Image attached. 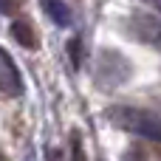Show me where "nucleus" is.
<instances>
[{
	"label": "nucleus",
	"mask_w": 161,
	"mask_h": 161,
	"mask_svg": "<svg viewBox=\"0 0 161 161\" xmlns=\"http://www.w3.org/2000/svg\"><path fill=\"white\" fill-rule=\"evenodd\" d=\"M25 85H23V74L17 68V62L11 59V54L6 48H0V96L6 99H17L23 96Z\"/></svg>",
	"instance_id": "20e7f679"
},
{
	"label": "nucleus",
	"mask_w": 161,
	"mask_h": 161,
	"mask_svg": "<svg viewBox=\"0 0 161 161\" xmlns=\"http://www.w3.org/2000/svg\"><path fill=\"white\" fill-rule=\"evenodd\" d=\"M105 119L133 136H142L147 142H161V116L142 110V108H130V105H113L105 110Z\"/></svg>",
	"instance_id": "f257e3e1"
},
{
	"label": "nucleus",
	"mask_w": 161,
	"mask_h": 161,
	"mask_svg": "<svg viewBox=\"0 0 161 161\" xmlns=\"http://www.w3.org/2000/svg\"><path fill=\"white\" fill-rule=\"evenodd\" d=\"M68 57H71V65L79 71L82 68V37H71L68 40Z\"/></svg>",
	"instance_id": "6e6552de"
},
{
	"label": "nucleus",
	"mask_w": 161,
	"mask_h": 161,
	"mask_svg": "<svg viewBox=\"0 0 161 161\" xmlns=\"http://www.w3.org/2000/svg\"><path fill=\"white\" fill-rule=\"evenodd\" d=\"M71 161H88L85 156V142L79 130H71Z\"/></svg>",
	"instance_id": "0eeeda50"
},
{
	"label": "nucleus",
	"mask_w": 161,
	"mask_h": 161,
	"mask_svg": "<svg viewBox=\"0 0 161 161\" xmlns=\"http://www.w3.org/2000/svg\"><path fill=\"white\" fill-rule=\"evenodd\" d=\"M40 3H42L45 17H48L54 25H59V28H68V25H71V8H68L65 0H40Z\"/></svg>",
	"instance_id": "423d86ee"
},
{
	"label": "nucleus",
	"mask_w": 161,
	"mask_h": 161,
	"mask_svg": "<svg viewBox=\"0 0 161 161\" xmlns=\"http://www.w3.org/2000/svg\"><path fill=\"white\" fill-rule=\"evenodd\" d=\"M8 34H11V40H14L17 45H23L25 51H37V48H40V37H37V31L31 28V23H25V20H11Z\"/></svg>",
	"instance_id": "39448f33"
},
{
	"label": "nucleus",
	"mask_w": 161,
	"mask_h": 161,
	"mask_svg": "<svg viewBox=\"0 0 161 161\" xmlns=\"http://www.w3.org/2000/svg\"><path fill=\"white\" fill-rule=\"evenodd\" d=\"M23 6V0H0V8H3V14H11L14 8H20Z\"/></svg>",
	"instance_id": "1a4fd4ad"
},
{
	"label": "nucleus",
	"mask_w": 161,
	"mask_h": 161,
	"mask_svg": "<svg viewBox=\"0 0 161 161\" xmlns=\"http://www.w3.org/2000/svg\"><path fill=\"white\" fill-rule=\"evenodd\" d=\"M119 28L125 37L161 51V17H156L153 11H130L119 20Z\"/></svg>",
	"instance_id": "f03ea898"
},
{
	"label": "nucleus",
	"mask_w": 161,
	"mask_h": 161,
	"mask_svg": "<svg viewBox=\"0 0 161 161\" xmlns=\"http://www.w3.org/2000/svg\"><path fill=\"white\" fill-rule=\"evenodd\" d=\"M93 76L99 82V88H116V85H122V82L130 79V62L116 48H102L99 57H96Z\"/></svg>",
	"instance_id": "7ed1b4c3"
}]
</instances>
